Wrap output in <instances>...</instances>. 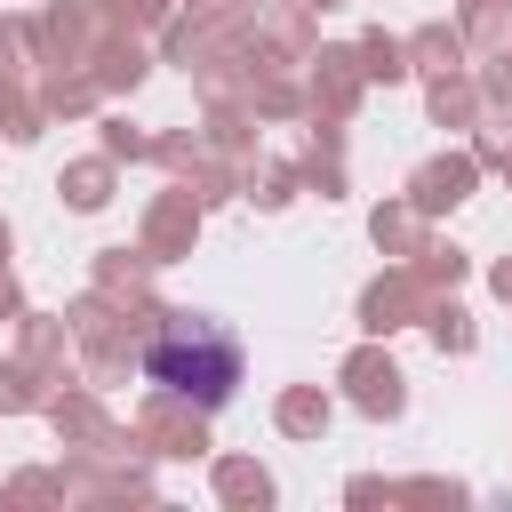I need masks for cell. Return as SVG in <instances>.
I'll return each mask as SVG.
<instances>
[{"label": "cell", "instance_id": "cell-1", "mask_svg": "<svg viewBox=\"0 0 512 512\" xmlns=\"http://www.w3.org/2000/svg\"><path fill=\"white\" fill-rule=\"evenodd\" d=\"M144 368H152V384H168V392H184V400L216 408V400L240 384V344H232V336H216L208 320H176V328L144 352Z\"/></svg>", "mask_w": 512, "mask_h": 512}]
</instances>
